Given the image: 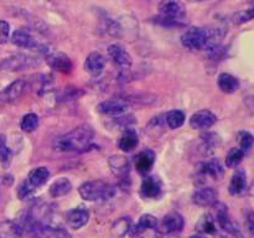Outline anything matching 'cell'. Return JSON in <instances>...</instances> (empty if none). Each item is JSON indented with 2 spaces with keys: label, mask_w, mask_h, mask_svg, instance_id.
Instances as JSON below:
<instances>
[{
  "label": "cell",
  "mask_w": 254,
  "mask_h": 238,
  "mask_svg": "<svg viewBox=\"0 0 254 238\" xmlns=\"http://www.w3.org/2000/svg\"><path fill=\"white\" fill-rule=\"evenodd\" d=\"M93 136V129L87 124H82L55 139L54 148L62 153H82L91 146Z\"/></svg>",
  "instance_id": "6da1fadb"
},
{
  "label": "cell",
  "mask_w": 254,
  "mask_h": 238,
  "mask_svg": "<svg viewBox=\"0 0 254 238\" xmlns=\"http://www.w3.org/2000/svg\"><path fill=\"white\" fill-rule=\"evenodd\" d=\"M81 197L86 201H108L117 195V187L104 181H87L78 188Z\"/></svg>",
  "instance_id": "7a4b0ae2"
},
{
  "label": "cell",
  "mask_w": 254,
  "mask_h": 238,
  "mask_svg": "<svg viewBox=\"0 0 254 238\" xmlns=\"http://www.w3.org/2000/svg\"><path fill=\"white\" fill-rule=\"evenodd\" d=\"M215 212L212 213L215 217L216 223H217V233L220 235L221 238H243L242 232L240 230V226L237 222L231 218L230 213H228L227 207L222 203H217L215 205Z\"/></svg>",
  "instance_id": "3957f363"
},
{
  "label": "cell",
  "mask_w": 254,
  "mask_h": 238,
  "mask_svg": "<svg viewBox=\"0 0 254 238\" xmlns=\"http://www.w3.org/2000/svg\"><path fill=\"white\" fill-rule=\"evenodd\" d=\"M208 41L207 29L203 27H190L186 30L181 36V42H183L184 47H186L190 51H201V50H206Z\"/></svg>",
  "instance_id": "277c9868"
},
{
  "label": "cell",
  "mask_w": 254,
  "mask_h": 238,
  "mask_svg": "<svg viewBox=\"0 0 254 238\" xmlns=\"http://www.w3.org/2000/svg\"><path fill=\"white\" fill-rule=\"evenodd\" d=\"M39 64L40 61L36 57L25 54H17L5 59L0 63V71H24V69L32 68Z\"/></svg>",
  "instance_id": "5b68a950"
},
{
  "label": "cell",
  "mask_w": 254,
  "mask_h": 238,
  "mask_svg": "<svg viewBox=\"0 0 254 238\" xmlns=\"http://www.w3.org/2000/svg\"><path fill=\"white\" fill-rule=\"evenodd\" d=\"M27 88H29V83L22 78L16 79L12 83H10L9 86L5 87L0 92V107L16 102L17 99H20L24 96Z\"/></svg>",
  "instance_id": "8992f818"
},
{
  "label": "cell",
  "mask_w": 254,
  "mask_h": 238,
  "mask_svg": "<svg viewBox=\"0 0 254 238\" xmlns=\"http://www.w3.org/2000/svg\"><path fill=\"white\" fill-rule=\"evenodd\" d=\"M225 174V168L222 163L218 159H212L210 161L201 164L197 171V182L205 183L207 178H211L212 180H220Z\"/></svg>",
  "instance_id": "52a82bcc"
},
{
  "label": "cell",
  "mask_w": 254,
  "mask_h": 238,
  "mask_svg": "<svg viewBox=\"0 0 254 238\" xmlns=\"http://www.w3.org/2000/svg\"><path fill=\"white\" fill-rule=\"evenodd\" d=\"M184 225L185 221L183 216L178 212H171L164 216L161 222L158 223V231H160L163 235H173L180 232L184 228Z\"/></svg>",
  "instance_id": "ba28073f"
},
{
  "label": "cell",
  "mask_w": 254,
  "mask_h": 238,
  "mask_svg": "<svg viewBox=\"0 0 254 238\" xmlns=\"http://www.w3.org/2000/svg\"><path fill=\"white\" fill-rule=\"evenodd\" d=\"M160 16L174 20H184L186 15V9L178 0H163L159 5Z\"/></svg>",
  "instance_id": "9c48e42d"
},
{
  "label": "cell",
  "mask_w": 254,
  "mask_h": 238,
  "mask_svg": "<svg viewBox=\"0 0 254 238\" xmlns=\"http://www.w3.org/2000/svg\"><path fill=\"white\" fill-rule=\"evenodd\" d=\"M158 220L153 215L146 213V215H143L139 218L136 225L131 226L128 233L130 235L131 238L143 237L149 231H158Z\"/></svg>",
  "instance_id": "30bf717a"
},
{
  "label": "cell",
  "mask_w": 254,
  "mask_h": 238,
  "mask_svg": "<svg viewBox=\"0 0 254 238\" xmlns=\"http://www.w3.org/2000/svg\"><path fill=\"white\" fill-rule=\"evenodd\" d=\"M129 109V103L126 99H111V101L102 102L97 106V111L104 116L119 117L127 113Z\"/></svg>",
  "instance_id": "8fae6325"
},
{
  "label": "cell",
  "mask_w": 254,
  "mask_h": 238,
  "mask_svg": "<svg viewBox=\"0 0 254 238\" xmlns=\"http://www.w3.org/2000/svg\"><path fill=\"white\" fill-rule=\"evenodd\" d=\"M11 42L17 47H21V49H27V50H36V49H42V51L46 54L49 50H45V46H41L36 40L32 37V35L30 34L26 30L19 29L11 35Z\"/></svg>",
  "instance_id": "7c38bea8"
},
{
  "label": "cell",
  "mask_w": 254,
  "mask_h": 238,
  "mask_svg": "<svg viewBox=\"0 0 254 238\" xmlns=\"http://www.w3.org/2000/svg\"><path fill=\"white\" fill-rule=\"evenodd\" d=\"M218 192L216 188L211 186H203V187L197 188L192 195V201L195 205L200 207H210L217 202Z\"/></svg>",
  "instance_id": "4fadbf2b"
},
{
  "label": "cell",
  "mask_w": 254,
  "mask_h": 238,
  "mask_svg": "<svg viewBox=\"0 0 254 238\" xmlns=\"http://www.w3.org/2000/svg\"><path fill=\"white\" fill-rule=\"evenodd\" d=\"M108 55L112 59V61L122 69V71H127V69L130 68L131 63V56L129 55V52L127 51L124 47H122L121 45H111L108 47Z\"/></svg>",
  "instance_id": "5bb4252c"
},
{
  "label": "cell",
  "mask_w": 254,
  "mask_h": 238,
  "mask_svg": "<svg viewBox=\"0 0 254 238\" xmlns=\"http://www.w3.org/2000/svg\"><path fill=\"white\" fill-rule=\"evenodd\" d=\"M216 121H217V117L213 112L208 111V109H202V111H198L192 114L190 119V125L197 130H206L215 125Z\"/></svg>",
  "instance_id": "9a60e30c"
},
{
  "label": "cell",
  "mask_w": 254,
  "mask_h": 238,
  "mask_svg": "<svg viewBox=\"0 0 254 238\" xmlns=\"http://www.w3.org/2000/svg\"><path fill=\"white\" fill-rule=\"evenodd\" d=\"M46 61L50 66L56 71L62 72V73H71L72 71V62L68 57L62 52L57 51H47L46 52Z\"/></svg>",
  "instance_id": "2e32d148"
},
{
  "label": "cell",
  "mask_w": 254,
  "mask_h": 238,
  "mask_svg": "<svg viewBox=\"0 0 254 238\" xmlns=\"http://www.w3.org/2000/svg\"><path fill=\"white\" fill-rule=\"evenodd\" d=\"M89 220V212L84 207H76L66 213V223L72 230H79L87 225Z\"/></svg>",
  "instance_id": "e0dca14e"
},
{
  "label": "cell",
  "mask_w": 254,
  "mask_h": 238,
  "mask_svg": "<svg viewBox=\"0 0 254 238\" xmlns=\"http://www.w3.org/2000/svg\"><path fill=\"white\" fill-rule=\"evenodd\" d=\"M140 192L143 197L145 198H158L160 197L161 192H163V186H161V181L155 176H148L145 180L141 183Z\"/></svg>",
  "instance_id": "ac0fdd59"
},
{
  "label": "cell",
  "mask_w": 254,
  "mask_h": 238,
  "mask_svg": "<svg viewBox=\"0 0 254 238\" xmlns=\"http://www.w3.org/2000/svg\"><path fill=\"white\" fill-rule=\"evenodd\" d=\"M104 66H106V60L99 52H92L87 56L86 62H84V69L88 72L91 76H99L103 72Z\"/></svg>",
  "instance_id": "d6986e66"
},
{
  "label": "cell",
  "mask_w": 254,
  "mask_h": 238,
  "mask_svg": "<svg viewBox=\"0 0 254 238\" xmlns=\"http://www.w3.org/2000/svg\"><path fill=\"white\" fill-rule=\"evenodd\" d=\"M135 163V169L141 174H146L151 170L154 163H155V153L150 149L140 151L134 159Z\"/></svg>",
  "instance_id": "ffe728a7"
},
{
  "label": "cell",
  "mask_w": 254,
  "mask_h": 238,
  "mask_svg": "<svg viewBox=\"0 0 254 238\" xmlns=\"http://www.w3.org/2000/svg\"><path fill=\"white\" fill-rule=\"evenodd\" d=\"M50 178V171L49 169L45 168V166H40V168L32 169L29 173V176H27V183L31 186L32 188H39L41 187L42 185L47 182Z\"/></svg>",
  "instance_id": "44dd1931"
},
{
  "label": "cell",
  "mask_w": 254,
  "mask_h": 238,
  "mask_svg": "<svg viewBox=\"0 0 254 238\" xmlns=\"http://www.w3.org/2000/svg\"><path fill=\"white\" fill-rule=\"evenodd\" d=\"M247 188V178H246V173L242 170H237L233 174L232 178H231L230 186H228V190L230 193L233 196L242 195L243 192Z\"/></svg>",
  "instance_id": "7402d4cb"
},
{
  "label": "cell",
  "mask_w": 254,
  "mask_h": 238,
  "mask_svg": "<svg viewBox=\"0 0 254 238\" xmlns=\"http://www.w3.org/2000/svg\"><path fill=\"white\" fill-rule=\"evenodd\" d=\"M139 144V138H138V134L134 129H126L123 134H122L121 139H119V149L126 153L128 151L134 150V149L138 146Z\"/></svg>",
  "instance_id": "603a6c76"
},
{
  "label": "cell",
  "mask_w": 254,
  "mask_h": 238,
  "mask_svg": "<svg viewBox=\"0 0 254 238\" xmlns=\"http://www.w3.org/2000/svg\"><path fill=\"white\" fill-rule=\"evenodd\" d=\"M218 87L225 93H235L240 89V81L237 77L230 73H221L218 76Z\"/></svg>",
  "instance_id": "cb8c5ba5"
},
{
  "label": "cell",
  "mask_w": 254,
  "mask_h": 238,
  "mask_svg": "<svg viewBox=\"0 0 254 238\" xmlns=\"http://www.w3.org/2000/svg\"><path fill=\"white\" fill-rule=\"evenodd\" d=\"M196 230L202 235H216L217 233V223L212 213H206L198 220Z\"/></svg>",
  "instance_id": "d4e9b609"
},
{
  "label": "cell",
  "mask_w": 254,
  "mask_h": 238,
  "mask_svg": "<svg viewBox=\"0 0 254 238\" xmlns=\"http://www.w3.org/2000/svg\"><path fill=\"white\" fill-rule=\"evenodd\" d=\"M72 183L67 178H60L50 186V195L52 197H61L71 192Z\"/></svg>",
  "instance_id": "484cf974"
},
{
  "label": "cell",
  "mask_w": 254,
  "mask_h": 238,
  "mask_svg": "<svg viewBox=\"0 0 254 238\" xmlns=\"http://www.w3.org/2000/svg\"><path fill=\"white\" fill-rule=\"evenodd\" d=\"M22 232L14 221L0 222V238H21Z\"/></svg>",
  "instance_id": "4316f807"
},
{
  "label": "cell",
  "mask_w": 254,
  "mask_h": 238,
  "mask_svg": "<svg viewBox=\"0 0 254 238\" xmlns=\"http://www.w3.org/2000/svg\"><path fill=\"white\" fill-rule=\"evenodd\" d=\"M131 227V220L130 217H121L118 221L114 222L112 226V237L113 238H123L127 233L129 232Z\"/></svg>",
  "instance_id": "83f0119b"
},
{
  "label": "cell",
  "mask_w": 254,
  "mask_h": 238,
  "mask_svg": "<svg viewBox=\"0 0 254 238\" xmlns=\"http://www.w3.org/2000/svg\"><path fill=\"white\" fill-rule=\"evenodd\" d=\"M185 113L183 111H179V109L168 112L165 116L166 124H168L170 129H178L180 126H183V124L185 123Z\"/></svg>",
  "instance_id": "f1b7e54d"
},
{
  "label": "cell",
  "mask_w": 254,
  "mask_h": 238,
  "mask_svg": "<svg viewBox=\"0 0 254 238\" xmlns=\"http://www.w3.org/2000/svg\"><path fill=\"white\" fill-rule=\"evenodd\" d=\"M37 126H39V117H37V114L29 113L22 117L21 123H20V128L22 129V131L31 133V131L36 130Z\"/></svg>",
  "instance_id": "f546056e"
},
{
  "label": "cell",
  "mask_w": 254,
  "mask_h": 238,
  "mask_svg": "<svg viewBox=\"0 0 254 238\" xmlns=\"http://www.w3.org/2000/svg\"><path fill=\"white\" fill-rule=\"evenodd\" d=\"M109 165H111L114 174H118V175L122 174L123 176L126 175V174H128V163H127L126 158H123V156H112V158L109 159Z\"/></svg>",
  "instance_id": "4dcf8cb0"
},
{
  "label": "cell",
  "mask_w": 254,
  "mask_h": 238,
  "mask_svg": "<svg viewBox=\"0 0 254 238\" xmlns=\"http://www.w3.org/2000/svg\"><path fill=\"white\" fill-rule=\"evenodd\" d=\"M11 156L12 154L6 144V138H5V135L0 134V164L7 166L11 161Z\"/></svg>",
  "instance_id": "1f68e13d"
},
{
  "label": "cell",
  "mask_w": 254,
  "mask_h": 238,
  "mask_svg": "<svg viewBox=\"0 0 254 238\" xmlns=\"http://www.w3.org/2000/svg\"><path fill=\"white\" fill-rule=\"evenodd\" d=\"M243 156H245V153L240 148H232L230 153L227 154V158H226V165L228 168H236L241 164Z\"/></svg>",
  "instance_id": "d6a6232c"
},
{
  "label": "cell",
  "mask_w": 254,
  "mask_h": 238,
  "mask_svg": "<svg viewBox=\"0 0 254 238\" xmlns=\"http://www.w3.org/2000/svg\"><path fill=\"white\" fill-rule=\"evenodd\" d=\"M238 141H240V149L245 153V155L253 148V135L250 131H241L238 134Z\"/></svg>",
  "instance_id": "836d02e7"
},
{
  "label": "cell",
  "mask_w": 254,
  "mask_h": 238,
  "mask_svg": "<svg viewBox=\"0 0 254 238\" xmlns=\"http://www.w3.org/2000/svg\"><path fill=\"white\" fill-rule=\"evenodd\" d=\"M155 22L165 27H181L186 24L184 20H174V19H168V17H163V16L156 17Z\"/></svg>",
  "instance_id": "e575fe53"
},
{
  "label": "cell",
  "mask_w": 254,
  "mask_h": 238,
  "mask_svg": "<svg viewBox=\"0 0 254 238\" xmlns=\"http://www.w3.org/2000/svg\"><path fill=\"white\" fill-rule=\"evenodd\" d=\"M253 9L243 10V11L237 12V14L233 16V21L237 22V24H245V22L251 21L253 19Z\"/></svg>",
  "instance_id": "d590c367"
},
{
  "label": "cell",
  "mask_w": 254,
  "mask_h": 238,
  "mask_svg": "<svg viewBox=\"0 0 254 238\" xmlns=\"http://www.w3.org/2000/svg\"><path fill=\"white\" fill-rule=\"evenodd\" d=\"M34 191L35 188H32L31 186L27 183V181H25L22 185H20L19 190H17V193H19L20 200H26V198L31 197V196L34 195Z\"/></svg>",
  "instance_id": "8d00e7d4"
},
{
  "label": "cell",
  "mask_w": 254,
  "mask_h": 238,
  "mask_svg": "<svg viewBox=\"0 0 254 238\" xmlns=\"http://www.w3.org/2000/svg\"><path fill=\"white\" fill-rule=\"evenodd\" d=\"M104 29H106V31L108 32L109 35H112V36H118L119 32H121L119 25L111 19L104 20Z\"/></svg>",
  "instance_id": "74e56055"
},
{
  "label": "cell",
  "mask_w": 254,
  "mask_h": 238,
  "mask_svg": "<svg viewBox=\"0 0 254 238\" xmlns=\"http://www.w3.org/2000/svg\"><path fill=\"white\" fill-rule=\"evenodd\" d=\"M10 36V25L4 20H0V45L6 44Z\"/></svg>",
  "instance_id": "f35d334b"
},
{
  "label": "cell",
  "mask_w": 254,
  "mask_h": 238,
  "mask_svg": "<svg viewBox=\"0 0 254 238\" xmlns=\"http://www.w3.org/2000/svg\"><path fill=\"white\" fill-rule=\"evenodd\" d=\"M247 225H248V230H250V232L253 233L254 225H253V213H252V212H250V215H248V217H247Z\"/></svg>",
  "instance_id": "ab89813d"
},
{
  "label": "cell",
  "mask_w": 254,
  "mask_h": 238,
  "mask_svg": "<svg viewBox=\"0 0 254 238\" xmlns=\"http://www.w3.org/2000/svg\"><path fill=\"white\" fill-rule=\"evenodd\" d=\"M189 238H206V237H203V236H200V235H196V236H191V237Z\"/></svg>",
  "instance_id": "60d3db41"
}]
</instances>
